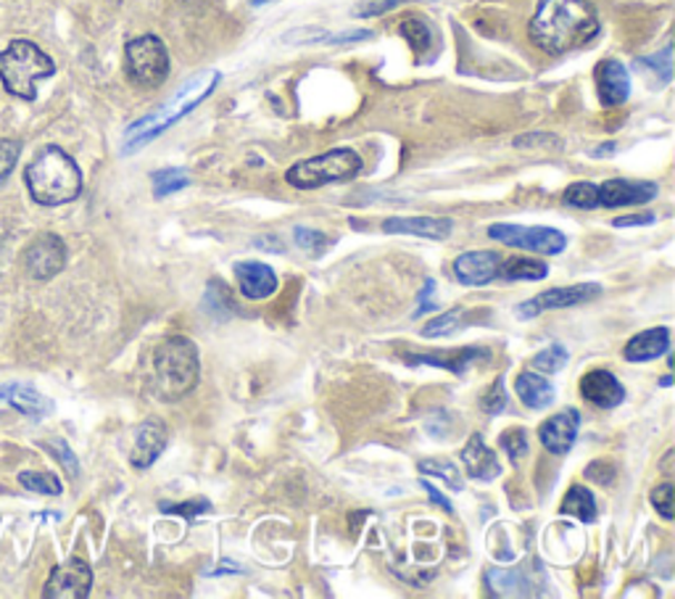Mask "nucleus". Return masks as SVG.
Returning <instances> with one entry per match:
<instances>
[{
  "instance_id": "20",
  "label": "nucleus",
  "mask_w": 675,
  "mask_h": 599,
  "mask_svg": "<svg viewBox=\"0 0 675 599\" xmlns=\"http://www.w3.org/2000/svg\"><path fill=\"white\" fill-rule=\"evenodd\" d=\"M480 360H488V348L470 346V348H457V352H428V354L409 356V365H433V367L451 370V373L457 375H464L467 370H470V365H476Z\"/></svg>"
},
{
  "instance_id": "32",
  "label": "nucleus",
  "mask_w": 675,
  "mask_h": 599,
  "mask_svg": "<svg viewBox=\"0 0 675 599\" xmlns=\"http://www.w3.org/2000/svg\"><path fill=\"white\" fill-rule=\"evenodd\" d=\"M565 204L576 206V209H596L599 206V185L594 183H576L565 190Z\"/></svg>"
},
{
  "instance_id": "39",
  "label": "nucleus",
  "mask_w": 675,
  "mask_h": 599,
  "mask_svg": "<svg viewBox=\"0 0 675 599\" xmlns=\"http://www.w3.org/2000/svg\"><path fill=\"white\" fill-rule=\"evenodd\" d=\"M480 406L488 412V415H499V412L507 410V389H505V377H497L491 391H486L483 402Z\"/></svg>"
},
{
  "instance_id": "45",
  "label": "nucleus",
  "mask_w": 675,
  "mask_h": 599,
  "mask_svg": "<svg viewBox=\"0 0 675 599\" xmlns=\"http://www.w3.org/2000/svg\"><path fill=\"white\" fill-rule=\"evenodd\" d=\"M671 53H673V51H671V46H667L663 53L655 56V59H649L652 67L663 71V80H665V82H671V77H673V71H671Z\"/></svg>"
},
{
  "instance_id": "36",
  "label": "nucleus",
  "mask_w": 675,
  "mask_h": 599,
  "mask_svg": "<svg viewBox=\"0 0 675 599\" xmlns=\"http://www.w3.org/2000/svg\"><path fill=\"white\" fill-rule=\"evenodd\" d=\"M499 444L512 460H520L528 454V431H522V428H509V431L501 433Z\"/></svg>"
},
{
  "instance_id": "40",
  "label": "nucleus",
  "mask_w": 675,
  "mask_h": 599,
  "mask_svg": "<svg viewBox=\"0 0 675 599\" xmlns=\"http://www.w3.org/2000/svg\"><path fill=\"white\" fill-rule=\"evenodd\" d=\"M212 510V502L206 499H193V502H183V504H162V512H169V515H183L185 520H196L198 515Z\"/></svg>"
},
{
  "instance_id": "29",
  "label": "nucleus",
  "mask_w": 675,
  "mask_h": 599,
  "mask_svg": "<svg viewBox=\"0 0 675 599\" xmlns=\"http://www.w3.org/2000/svg\"><path fill=\"white\" fill-rule=\"evenodd\" d=\"M401 38H404L409 46H412L414 53H425L430 48V42H433V30H430V24L425 19H418V17H409L401 21L399 27Z\"/></svg>"
},
{
  "instance_id": "15",
  "label": "nucleus",
  "mask_w": 675,
  "mask_h": 599,
  "mask_svg": "<svg viewBox=\"0 0 675 599\" xmlns=\"http://www.w3.org/2000/svg\"><path fill=\"white\" fill-rule=\"evenodd\" d=\"M501 256L497 252H470L454 259V277L462 285H486L499 277Z\"/></svg>"
},
{
  "instance_id": "9",
  "label": "nucleus",
  "mask_w": 675,
  "mask_h": 599,
  "mask_svg": "<svg viewBox=\"0 0 675 599\" xmlns=\"http://www.w3.org/2000/svg\"><path fill=\"white\" fill-rule=\"evenodd\" d=\"M92 587V570L85 560L71 558L53 568L46 583V599H85Z\"/></svg>"
},
{
  "instance_id": "14",
  "label": "nucleus",
  "mask_w": 675,
  "mask_h": 599,
  "mask_svg": "<svg viewBox=\"0 0 675 599\" xmlns=\"http://www.w3.org/2000/svg\"><path fill=\"white\" fill-rule=\"evenodd\" d=\"M580 394L599 410H615L626 399V389L609 370H591L580 381Z\"/></svg>"
},
{
  "instance_id": "37",
  "label": "nucleus",
  "mask_w": 675,
  "mask_h": 599,
  "mask_svg": "<svg viewBox=\"0 0 675 599\" xmlns=\"http://www.w3.org/2000/svg\"><path fill=\"white\" fill-rule=\"evenodd\" d=\"M404 3H414V0H362V3L354 9V13L362 19H370V17H380V13L399 9V6H404Z\"/></svg>"
},
{
  "instance_id": "28",
  "label": "nucleus",
  "mask_w": 675,
  "mask_h": 599,
  "mask_svg": "<svg viewBox=\"0 0 675 599\" xmlns=\"http://www.w3.org/2000/svg\"><path fill=\"white\" fill-rule=\"evenodd\" d=\"M472 323H478V320L470 317V312L462 310V306H457V310L443 312V315L430 320V323L422 327V335H425V338H438V335H449L459 331L462 325H472Z\"/></svg>"
},
{
  "instance_id": "11",
  "label": "nucleus",
  "mask_w": 675,
  "mask_h": 599,
  "mask_svg": "<svg viewBox=\"0 0 675 599\" xmlns=\"http://www.w3.org/2000/svg\"><path fill=\"white\" fill-rule=\"evenodd\" d=\"M25 262L32 277L48 281V277L59 275L63 265H67V246H63L59 235H38V238L32 240V246L27 248Z\"/></svg>"
},
{
  "instance_id": "44",
  "label": "nucleus",
  "mask_w": 675,
  "mask_h": 599,
  "mask_svg": "<svg viewBox=\"0 0 675 599\" xmlns=\"http://www.w3.org/2000/svg\"><path fill=\"white\" fill-rule=\"evenodd\" d=\"M655 223V214H628V217H617L615 227H636V225H649Z\"/></svg>"
},
{
  "instance_id": "22",
  "label": "nucleus",
  "mask_w": 675,
  "mask_h": 599,
  "mask_svg": "<svg viewBox=\"0 0 675 599\" xmlns=\"http://www.w3.org/2000/svg\"><path fill=\"white\" fill-rule=\"evenodd\" d=\"M667 348H671V331L667 327H652V331L634 335L626 344L623 356L628 362H652L657 356L667 354Z\"/></svg>"
},
{
  "instance_id": "7",
  "label": "nucleus",
  "mask_w": 675,
  "mask_h": 599,
  "mask_svg": "<svg viewBox=\"0 0 675 599\" xmlns=\"http://www.w3.org/2000/svg\"><path fill=\"white\" fill-rule=\"evenodd\" d=\"M125 69L140 88H159L169 77V51L156 35H140L125 46Z\"/></svg>"
},
{
  "instance_id": "16",
  "label": "nucleus",
  "mask_w": 675,
  "mask_h": 599,
  "mask_svg": "<svg viewBox=\"0 0 675 599\" xmlns=\"http://www.w3.org/2000/svg\"><path fill=\"white\" fill-rule=\"evenodd\" d=\"M235 281H238L241 294L254 302L270 298L277 291L275 269L262 265V262H238L235 265Z\"/></svg>"
},
{
  "instance_id": "31",
  "label": "nucleus",
  "mask_w": 675,
  "mask_h": 599,
  "mask_svg": "<svg viewBox=\"0 0 675 599\" xmlns=\"http://www.w3.org/2000/svg\"><path fill=\"white\" fill-rule=\"evenodd\" d=\"M185 185H190V175L185 169H162V173L154 175V194L159 198L177 194Z\"/></svg>"
},
{
  "instance_id": "47",
  "label": "nucleus",
  "mask_w": 675,
  "mask_h": 599,
  "mask_svg": "<svg viewBox=\"0 0 675 599\" xmlns=\"http://www.w3.org/2000/svg\"><path fill=\"white\" fill-rule=\"evenodd\" d=\"M251 3H256V6H262V3H267V0H251Z\"/></svg>"
},
{
  "instance_id": "46",
  "label": "nucleus",
  "mask_w": 675,
  "mask_h": 599,
  "mask_svg": "<svg viewBox=\"0 0 675 599\" xmlns=\"http://www.w3.org/2000/svg\"><path fill=\"white\" fill-rule=\"evenodd\" d=\"M420 487L428 491L430 502H433V504H438V508H443V510H447V512H454V508H451V502H449V499H447V497H443V494H441V491H438L436 487H430V483H428V481H420Z\"/></svg>"
},
{
  "instance_id": "30",
  "label": "nucleus",
  "mask_w": 675,
  "mask_h": 599,
  "mask_svg": "<svg viewBox=\"0 0 675 599\" xmlns=\"http://www.w3.org/2000/svg\"><path fill=\"white\" fill-rule=\"evenodd\" d=\"M420 473L443 478V481H447V487L451 491H462L464 489L462 475H459V470H457L454 462H449V460H422L420 462Z\"/></svg>"
},
{
  "instance_id": "42",
  "label": "nucleus",
  "mask_w": 675,
  "mask_h": 599,
  "mask_svg": "<svg viewBox=\"0 0 675 599\" xmlns=\"http://www.w3.org/2000/svg\"><path fill=\"white\" fill-rule=\"evenodd\" d=\"M48 449H50V452L56 454V458H59L61 465L67 468L71 475H77V473H80V465H77V458H75V454H71V449H69L67 444H63L61 439H56L53 444H48Z\"/></svg>"
},
{
  "instance_id": "6",
  "label": "nucleus",
  "mask_w": 675,
  "mask_h": 599,
  "mask_svg": "<svg viewBox=\"0 0 675 599\" xmlns=\"http://www.w3.org/2000/svg\"><path fill=\"white\" fill-rule=\"evenodd\" d=\"M362 173V156L351 148H333V151L304 159L285 173V180L299 190H314L330 183H346Z\"/></svg>"
},
{
  "instance_id": "24",
  "label": "nucleus",
  "mask_w": 675,
  "mask_h": 599,
  "mask_svg": "<svg viewBox=\"0 0 675 599\" xmlns=\"http://www.w3.org/2000/svg\"><path fill=\"white\" fill-rule=\"evenodd\" d=\"M486 581H488V591H491L493 597H528V595H534L526 570L493 568V570H488Z\"/></svg>"
},
{
  "instance_id": "34",
  "label": "nucleus",
  "mask_w": 675,
  "mask_h": 599,
  "mask_svg": "<svg viewBox=\"0 0 675 599\" xmlns=\"http://www.w3.org/2000/svg\"><path fill=\"white\" fill-rule=\"evenodd\" d=\"M21 487L30 489V491H38V494H48V497H56L61 494V483L59 478L50 475V473H38V470H27V473L19 475Z\"/></svg>"
},
{
  "instance_id": "18",
  "label": "nucleus",
  "mask_w": 675,
  "mask_h": 599,
  "mask_svg": "<svg viewBox=\"0 0 675 599\" xmlns=\"http://www.w3.org/2000/svg\"><path fill=\"white\" fill-rule=\"evenodd\" d=\"M454 223L443 217H388L383 223V233L388 235H418V238L447 240Z\"/></svg>"
},
{
  "instance_id": "25",
  "label": "nucleus",
  "mask_w": 675,
  "mask_h": 599,
  "mask_svg": "<svg viewBox=\"0 0 675 599\" xmlns=\"http://www.w3.org/2000/svg\"><path fill=\"white\" fill-rule=\"evenodd\" d=\"M549 275L547 262L526 259V256H512V259L501 262L499 277L505 281H544Z\"/></svg>"
},
{
  "instance_id": "17",
  "label": "nucleus",
  "mask_w": 675,
  "mask_h": 599,
  "mask_svg": "<svg viewBox=\"0 0 675 599\" xmlns=\"http://www.w3.org/2000/svg\"><path fill=\"white\" fill-rule=\"evenodd\" d=\"M657 196L655 183H634V180H607L599 185V206L615 209V206L649 204Z\"/></svg>"
},
{
  "instance_id": "38",
  "label": "nucleus",
  "mask_w": 675,
  "mask_h": 599,
  "mask_svg": "<svg viewBox=\"0 0 675 599\" xmlns=\"http://www.w3.org/2000/svg\"><path fill=\"white\" fill-rule=\"evenodd\" d=\"M21 146L17 140H0V183H6L17 167Z\"/></svg>"
},
{
  "instance_id": "35",
  "label": "nucleus",
  "mask_w": 675,
  "mask_h": 599,
  "mask_svg": "<svg viewBox=\"0 0 675 599\" xmlns=\"http://www.w3.org/2000/svg\"><path fill=\"white\" fill-rule=\"evenodd\" d=\"M293 238H296V244L312 256L325 254V248L330 246V238L325 233L309 230V227H296V230H293Z\"/></svg>"
},
{
  "instance_id": "26",
  "label": "nucleus",
  "mask_w": 675,
  "mask_h": 599,
  "mask_svg": "<svg viewBox=\"0 0 675 599\" xmlns=\"http://www.w3.org/2000/svg\"><path fill=\"white\" fill-rule=\"evenodd\" d=\"M3 391L9 394L11 406H17L19 412H25V415H30V418H42L53 410V404H50L46 396L38 394V391L30 386H6Z\"/></svg>"
},
{
  "instance_id": "23",
  "label": "nucleus",
  "mask_w": 675,
  "mask_h": 599,
  "mask_svg": "<svg viewBox=\"0 0 675 599\" xmlns=\"http://www.w3.org/2000/svg\"><path fill=\"white\" fill-rule=\"evenodd\" d=\"M515 391L522 399V404L530 406V410H544V406L555 402V386L544 375L528 373V370L522 375H517Z\"/></svg>"
},
{
  "instance_id": "19",
  "label": "nucleus",
  "mask_w": 675,
  "mask_h": 599,
  "mask_svg": "<svg viewBox=\"0 0 675 599\" xmlns=\"http://www.w3.org/2000/svg\"><path fill=\"white\" fill-rule=\"evenodd\" d=\"M167 428L156 423V420H148V423H143L138 433H135V446L129 460H133V465L138 470H146L159 460V454L167 449Z\"/></svg>"
},
{
  "instance_id": "2",
  "label": "nucleus",
  "mask_w": 675,
  "mask_h": 599,
  "mask_svg": "<svg viewBox=\"0 0 675 599\" xmlns=\"http://www.w3.org/2000/svg\"><path fill=\"white\" fill-rule=\"evenodd\" d=\"M222 80V75L217 69H204L198 75H193L190 80H185L179 85V90L169 98L162 109H156L148 117H143L140 122H135L127 130V146L125 151H138L140 146H146L154 138H159L164 130H169L172 125H177L179 119L188 117V114L206 101L217 85Z\"/></svg>"
},
{
  "instance_id": "5",
  "label": "nucleus",
  "mask_w": 675,
  "mask_h": 599,
  "mask_svg": "<svg viewBox=\"0 0 675 599\" xmlns=\"http://www.w3.org/2000/svg\"><path fill=\"white\" fill-rule=\"evenodd\" d=\"M56 71L53 59L42 53L30 40H13L3 53H0V82L11 96L21 101H35L38 96V82L46 80Z\"/></svg>"
},
{
  "instance_id": "3",
  "label": "nucleus",
  "mask_w": 675,
  "mask_h": 599,
  "mask_svg": "<svg viewBox=\"0 0 675 599\" xmlns=\"http://www.w3.org/2000/svg\"><path fill=\"white\" fill-rule=\"evenodd\" d=\"M27 188L42 206H61L82 194V173L59 146H48L27 167Z\"/></svg>"
},
{
  "instance_id": "43",
  "label": "nucleus",
  "mask_w": 675,
  "mask_h": 599,
  "mask_svg": "<svg viewBox=\"0 0 675 599\" xmlns=\"http://www.w3.org/2000/svg\"><path fill=\"white\" fill-rule=\"evenodd\" d=\"M433 288H436V283L428 281L425 288H422V294H420V306H418V312H414V317H420L422 312H436L438 310V306L433 304Z\"/></svg>"
},
{
  "instance_id": "10",
  "label": "nucleus",
  "mask_w": 675,
  "mask_h": 599,
  "mask_svg": "<svg viewBox=\"0 0 675 599\" xmlns=\"http://www.w3.org/2000/svg\"><path fill=\"white\" fill-rule=\"evenodd\" d=\"M601 294V285L596 283H580V285H570V288H551L538 294L530 302H522L517 306V317L528 320V317H538L541 312L549 310H565V306H576V304H586Z\"/></svg>"
},
{
  "instance_id": "41",
  "label": "nucleus",
  "mask_w": 675,
  "mask_h": 599,
  "mask_svg": "<svg viewBox=\"0 0 675 599\" xmlns=\"http://www.w3.org/2000/svg\"><path fill=\"white\" fill-rule=\"evenodd\" d=\"M652 504H655V510L665 520H673V483L671 481L652 491Z\"/></svg>"
},
{
  "instance_id": "21",
  "label": "nucleus",
  "mask_w": 675,
  "mask_h": 599,
  "mask_svg": "<svg viewBox=\"0 0 675 599\" xmlns=\"http://www.w3.org/2000/svg\"><path fill=\"white\" fill-rule=\"evenodd\" d=\"M462 460H464L467 475L476 478V481H493V478L501 475V465H499L497 454L486 446V441L480 433H472V439L467 441Z\"/></svg>"
},
{
  "instance_id": "27",
  "label": "nucleus",
  "mask_w": 675,
  "mask_h": 599,
  "mask_svg": "<svg viewBox=\"0 0 675 599\" xmlns=\"http://www.w3.org/2000/svg\"><path fill=\"white\" fill-rule=\"evenodd\" d=\"M559 512H562V515L578 518L580 523H594V520H596V499L586 487H573L565 494V502H562V508H559Z\"/></svg>"
},
{
  "instance_id": "33",
  "label": "nucleus",
  "mask_w": 675,
  "mask_h": 599,
  "mask_svg": "<svg viewBox=\"0 0 675 599\" xmlns=\"http://www.w3.org/2000/svg\"><path fill=\"white\" fill-rule=\"evenodd\" d=\"M567 360H570V354H567V348L562 344H555L549 348H544V352H538L534 356V367L541 370V373L555 375L567 365Z\"/></svg>"
},
{
  "instance_id": "4",
  "label": "nucleus",
  "mask_w": 675,
  "mask_h": 599,
  "mask_svg": "<svg viewBox=\"0 0 675 599\" xmlns=\"http://www.w3.org/2000/svg\"><path fill=\"white\" fill-rule=\"evenodd\" d=\"M198 346L185 335L164 338L154 352V391L162 402H179L198 386Z\"/></svg>"
},
{
  "instance_id": "1",
  "label": "nucleus",
  "mask_w": 675,
  "mask_h": 599,
  "mask_svg": "<svg viewBox=\"0 0 675 599\" xmlns=\"http://www.w3.org/2000/svg\"><path fill=\"white\" fill-rule=\"evenodd\" d=\"M599 17L588 0H538L530 40L549 56L578 51L599 35Z\"/></svg>"
},
{
  "instance_id": "12",
  "label": "nucleus",
  "mask_w": 675,
  "mask_h": 599,
  "mask_svg": "<svg viewBox=\"0 0 675 599\" xmlns=\"http://www.w3.org/2000/svg\"><path fill=\"white\" fill-rule=\"evenodd\" d=\"M578 428H580V412L576 406H567V410L557 412L555 418H549L547 423H541L538 428V439H541V444L549 449L551 454H557V458H562L573 449L578 439Z\"/></svg>"
},
{
  "instance_id": "8",
  "label": "nucleus",
  "mask_w": 675,
  "mask_h": 599,
  "mask_svg": "<svg viewBox=\"0 0 675 599\" xmlns=\"http://www.w3.org/2000/svg\"><path fill=\"white\" fill-rule=\"evenodd\" d=\"M488 235L493 240L505 246H515V248H528V252L536 254H562L567 246V238L555 227H522V225H491L488 227Z\"/></svg>"
},
{
  "instance_id": "13",
  "label": "nucleus",
  "mask_w": 675,
  "mask_h": 599,
  "mask_svg": "<svg viewBox=\"0 0 675 599\" xmlns=\"http://www.w3.org/2000/svg\"><path fill=\"white\" fill-rule=\"evenodd\" d=\"M596 80V96H599V104L605 109H615V106H623L630 96V80L628 71L620 61L607 59L601 61L594 71Z\"/></svg>"
}]
</instances>
